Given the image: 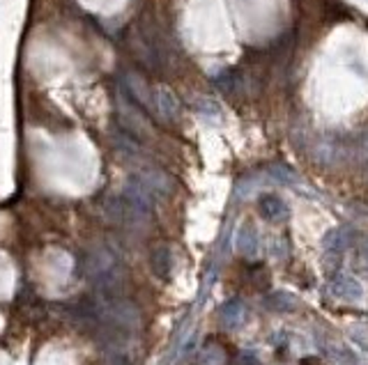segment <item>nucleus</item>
Returning <instances> with one entry per match:
<instances>
[{"instance_id":"8","label":"nucleus","mask_w":368,"mask_h":365,"mask_svg":"<svg viewBox=\"0 0 368 365\" xmlns=\"http://www.w3.org/2000/svg\"><path fill=\"white\" fill-rule=\"evenodd\" d=\"M152 269H154V273L159 275V278H168V275H170V269H173V255H170V251L166 246L154 248Z\"/></svg>"},{"instance_id":"9","label":"nucleus","mask_w":368,"mask_h":365,"mask_svg":"<svg viewBox=\"0 0 368 365\" xmlns=\"http://www.w3.org/2000/svg\"><path fill=\"white\" fill-rule=\"evenodd\" d=\"M221 320H223V324L226 326H237L242 320H244V306L240 301H230V303H226L223 306V310H221Z\"/></svg>"},{"instance_id":"5","label":"nucleus","mask_w":368,"mask_h":365,"mask_svg":"<svg viewBox=\"0 0 368 365\" xmlns=\"http://www.w3.org/2000/svg\"><path fill=\"white\" fill-rule=\"evenodd\" d=\"M258 209H260V213L265 218L274 220V223L288 216V207H285V202L278 196H272V193L260 196V200H258Z\"/></svg>"},{"instance_id":"3","label":"nucleus","mask_w":368,"mask_h":365,"mask_svg":"<svg viewBox=\"0 0 368 365\" xmlns=\"http://www.w3.org/2000/svg\"><path fill=\"white\" fill-rule=\"evenodd\" d=\"M331 294L340 301H359L361 299V285L350 275H336L331 280Z\"/></svg>"},{"instance_id":"14","label":"nucleus","mask_w":368,"mask_h":365,"mask_svg":"<svg viewBox=\"0 0 368 365\" xmlns=\"http://www.w3.org/2000/svg\"><path fill=\"white\" fill-rule=\"evenodd\" d=\"M302 365H323V363H318L316 358H304V361H302Z\"/></svg>"},{"instance_id":"6","label":"nucleus","mask_w":368,"mask_h":365,"mask_svg":"<svg viewBox=\"0 0 368 365\" xmlns=\"http://www.w3.org/2000/svg\"><path fill=\"white\" fill-rule=\"evenodd\" d=\"M320 349L325 351L327 358H331L336 365H357V358L347 347H343L340 342L336 340H327V342H320Z\"/></svg>"},{"instance_id":"11","label":"nucleus","mask_w":368,"mask_h":365,"mask_svg":"<svg viewBox=\"0 0 368 365\" xmlns=\"http://www.w3.org/2000/svg\"><path fill=\"white\" fill-rule=\"evenodd\" d=\"M194 103H196V110H198L201 115H205V117H219L221 115V108L216 106V101L207 99V96H198Z\"/></svg>"},{"instance_id":"2","label":"nucleus","mask_w":368,"mask_h":365,"mask_svg":"<svg viewBox=\"0 0 368 365\" xmlns=\"http://www.w3.org/2000/svg\"><path fill=\"white\" fill-rule=\"evenodd\" d=\"M120 117H122V127H125V131L129 136H150V127H147V120L141 115V110H136L134 106H129V103H125L120 99Z\"/></svg>"},{"instance_id":"1","label":"nucleus","mask_w":368,"mask_h":365,"mask_svg":"<svg viewBox=\"0 0 368 365\" xmlns=\"http://www.w3.org/2000/svg\"><path fill=\"white\" fill-rule=\"evenodd\" d=\"M150 96H152V108L156 110V115H159L161 120H166V122L180 120L182 106H180V99H177V94L173 90L166 85H154Z\"/></svg>"},{"instance_id":"12","label":"nucleus","mask_w":368,"mask_h":365,"mask_svg":"<svg viewBox=\"0 0 368 365\" xmlns=\"http://www.w3.org/2000/svg\"><path fill=\"white\" fill-rule=\"evenodd\" d=\"M223 363V351L219 347H207L203 349L201 363L198 365H221Z\"/></svg>"},{"instance_id":"13","label":"nucleus","mask_w":368,"mask_h":365,"mask_svg":"<svg viewBox=\"0 0 368 365\" xmlns=\"http://www.w3.org/2000/svg\"><path fill=\"white\" fill-rule=\"evenodd\" d=\"M359 253H361V260H364V264L368 267V239H364V244H361Z\"/></svg>"},{"instance_id":"4","label":"nucleus","mask_w":368,"mask_h":365,"mask_svg":"<svg viewBox=\"0 0 368 365\" xmlns=\"http://www.w3.org/2000/svg\"><path fill=\"white\" fill-rule=\"evenodd\" d=\"M125 87H127V94L134 96L136 103H141V106H147L152 108V87L145 85V81L141 79V76L136 74H125Z\"/></svg>"},{"instance_id":"10","label":"nucleus","mask_w":368,"mask_h":365,"mask_svg":"<svg viewBox=\"0 0 368 365\" xmlns=\"http://www.w3.org/2000/svg\"><path fill=\"white\" fill-rule=\"evenodd\" d=\"M347 241H350V237H347V232L345 230H331V232H327V237H325V248L329 253H340L343 248L347 246Z\"/></svg>"},{"instance_id":"7","label":"nucleus","mask_w":368,"mask_h":365,"mask_svg":"<svg viewBox=\"0 0 368 365\" xmlns=\"http://www.w3.org/2000/svg\"><path fill=\"white\" fill-rule=\"evenodd\" d=\"M237 251L247 258H254L258 253V234L254 225H244L240 232H237Z\"/></svg>"}]
</instances>
